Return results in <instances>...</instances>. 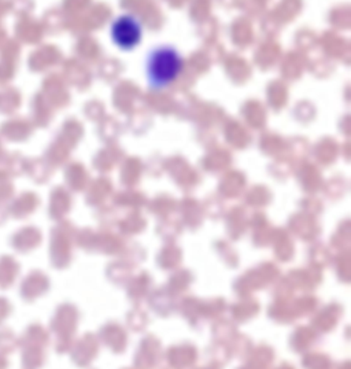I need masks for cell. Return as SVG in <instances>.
<instances>
[{
  "instance_id": "6da1fadb",
  "label": "cell",
  "mask_w": 351,
  "mask_h": 369,
  "mask_svg": "<svg viewBox=\"0 0 351 369\" xmlns=\"http://www.w3.org/2000/svg\"><path fill=\"white\" fill-rule=\"evenodd\" d=\"M184 70V59L170 44L152 48L146 59V76L151 90L162 91L173 86Z\"/></svg>"
},
{
  "instance_id": "7a4b0ae2",
  "label": "cell",
  "mask_w": 351,
  "mask_h": 369,
  "mask_svg": "<svg viewBox=\"0 0 351 369\" xmlns=\"http://www.w3.org/2000/svg\"><path fill=\"white\" fill-rule=\"evenodd\" d=\"M179 309L192 327H201L205 321L221 319L227 309V303L223 298L202 301L194 297H188L181 301Z\"/></svg>"
},
{
  "instance_id": "3957f363",
  "label": "cell",
  "mask_w": 351,
  "mask_h": 369,
  "mask_svg": "<svg viewBox=\"0 0 351 369\" xmlns=\"http://www.w3.org/2000/svg\"><path fill=\"white\" fill-rule=\"evenodd\" d=\"M280 276L279 268L272 262H262L247 270L234 283V290L241 298H247L251 292L268 287Z\"/></svg>"
},
{
  "instance_id": "277c9868",
  "label": "cell",
  "mask_w": 351,
  "mask_h": 369,
  "mask_svg": "<svg viewBox=\"0 0 351 369\" xmlns=\"http://www.w3.org/2000/svg\"><path fill=\"white\" fill-rule=\"evenodd\" d=\"M110 37L119 50L130 51L143 39V23L133 14H121L110 25Z\"/></svg>"
},
{
  "instance_id": "5b68a950",
  "label": "cell",
  "mask_w": 351,
  "mask_h": 369,
  "mask_svg": "<svg viewBox=\"0 0 351 369\" xmlns=\"http://www.w3.org/2000/svg\"><path fill=\"white\" fill-rule=\"evenodd\" d=\"M163 356L161 342L155 337H146L134 356L136 369H155Z\"/></svg>"
},
{
  "instance_id": "8992f818",
  "label": "cell",
  "mask_w": 351,
  "mask_h": 369,
  "mask_svg": "<svg viewBox=\"0 0 351 369\" xmlns=\"http://www.w3.org/2000/svg\"><path fill=\"white\" fill-rule=\"evenodd\" d=\"M166 360L169 361L170 368L190 369L198 360V350L191 343L173 346L168 350Z\"/></svg>"
},
{
  "instance_id": "52a82bcc",
  "label": "cell",
  "mask_w": 351,
  "mask_h": 369,
  "mask_svg": "<svg viewBox=\"0 0 351 369\" xmlns=\"http://www.w3.org/2000/svg\"><path fill=\"white\" fill-rule=\"evenodd\" d=\"M342 313H343V310H342L341 305H338V303L327 305L314 316L312 326L317 332H330L338 326V323L342 317Z\"/></svg>"
},
{
  "instance_id": "ba28073f",
  "label": "cell",
  "mask_w": 351,
  "mask_h": 369,
  "mask_svg": "<svg viewBox=\"0 0 351 369\" xmlns=\"http://www.w3.org/2000/svg\"><path fill=\"white\" fill-rule=\"evenodd\" d=\"M99 339L116 353H122L126 349L128 335L117 323H109L99 331Z\"/></svg>"
},
{
  "instance_id": "9c48e42d",
  "label": "cell",
  "mask_w": 351,
  "mask_h": 369,
  "mask_svg": "<svg viewBox=\"0 0 351 369\" xmlns=\"http://www.w3.org/2000/svg\"><path fill=\"white\" fill-rule=\"evenodd\" d=\"M98 352H99V339L92 334H87L77 343L73 353V359L76 364H79L80 367H87L98 356Z\"/></svg>"
},
{
  "instance_id": "30bf717a",
  "label": "cell",
  "mask_w": 351,
  "mask_h": 369,
  "mask_svg": "<svg viewBox=\"0 0 351 369\" xmlns=\"http://www.w3.org/2000/svg\"><path fill=\"white\" fill-rule=\"evenodd\" d=\"M150 306L161 316H169L177 309L176 297L166 288H158L150 295Z\"/></svg>"
},
{
  "instance_id": "8fae6325",
  "label": "cell",
  "mask_w": 351,
  "mask_h": 369,
  "mask_svg": "<svg viewBox=\"0 0 351 369\" xmlns=\"http://www.w3.org/2000/svg\"><path fill=\"white\" fill-rule=\"evenodd\" d=\"M320 335L313 327H299L291 337L290 345L294 352L303 353L310 352L312 348L319 342Z\"/></svg>"
},
{
  "instance_id": "7c38bea8",
  "label": "cell",
  "mask_w": 351,
  "mask_h": 369,
  "mask_svg": "<svg viewBox=\"0 0 351 369\" xmlns=\"http://www.w3.org/2000/svg\"><path fill=\"white\" fill-rule=\"evenodd\" d=\"M270 245L273 246L274 257L279 261H290L294 257V242L290 238L285 230H273V235L270 239Z\"/></svg>"
},
{
  "instance_id": "4fadbf2b",
  "label": "cell",
  "mask_w": 351,
  "mask_h": 369,
  "mask_svg": "<svg viewBox=\"0 0 351 369\" xmlns=\"http://www.w3.org/2000/svg\"><path fill=\"white\" fill-rule=\"evenodd\" d=\"M274 360V352L266 345H259L252 349L247 357L245 366L239 369H272Z\"/></svg>"
},
{
  "instance_id": "5bb4252c",
  "label": "cell",
  "mask_w": 351,
  "mask_h": 369,
  "mask_svg": "<svg viewBox=\"0 0 351 369\" xmlns=\"http://www.w3.org/2000/svg\"><path fill=\"white\" fill-rule=\"evenodd\" d=\"M125 242L122 241V238L118 237L117 234L109 230H102L101 232H97L94 250H98L99 252L105 254H121Z\"/></svg>"
},
{
  "instance_id": "9a60e30c",
  "label": "cell",
  "mask_w": 351,
  "mask_h": 369,
  "mask_svg": "<svg viewBox=\"0 0 351 369\" xmlns=\"http://www.w3.org/2000/svg\"><path fill=\"white\" fill-rule=\"evenodd\" d=\"M152 284V279L147 272H141L137 276H132L128 281V297L134 303H139L148 292Z\"/></svg>"
},
{
  "instance_id": "2e32d148",
  "label": "cell",
  "mask_w": 351,
  "mask_h": 369,
  "mask_svg": "<svg viewBox=\"0 0 351 369\" xmlns=\"http://www.w3.org/2000/svg\"><path fill=\"white\" fill-rule=\"evenodd\" d=\"M231 317L234 319V321L239 323H244L252 317H255L259 313V303L255 299L251 298H241V301L236 302L231 309Z\"/></svg>"
},
{
  "instance_id": "e0dca14e",
  "label": "cell",
  "mask_w": 351,
  "mask_h": 369,
  "mask_svg": "<svg viewBox=\"0 0 351 369\" xmlns=\"http://www.w3.org/2000/svg\"><path fill=\"white\" fill-rule=\"evenodd\" d=\"M290 231L299 238L303 242H313L320 237V227H317L313 223H308V220L302 221V220H292L290 223Z\"/></svg>"
},
{
  "instance_id": "ac0fdd59",
  "label": "cell",
  "mask_w": 351,
  "mask_h": 369,
  "mask_svg": "<svg viewBox=\"0 0 351 369\" xmlns=\"http://www.w3.org/2000/svg\"><path fill=\"white\" fill-rule=\"evenodd\" d=\"M181 259H183L181 250L179 247L174 246L173 243H168L166 246L163 247L157 258L158 265L166 270L174 269L177 265L181 263Z\"/></svg>"
},
{
  "instance_id": "d6986e66",
  "label": "cell",
  "mask_w": 351,
  "mask_h": 369,
  "mask_svg": "<svg viewBox=\"0 0 351 369\" xmlns=\"http://www.w3.org/2000/svg\"><path fill=\"white\" fill-rule=\"evenodd\" d=\"M192 281H194V275H192L190 270L181 269V270L174 272V273L170 276L166 288H168L174 297H177L179 294H183L185 290H188V287L191 286Z\"/></svg>"
},
{
  "instance_id": "ffe728a7",
  "label": "cell",
  "mask_w": 351,
  "mask_h": 369,
  "mask_svg": "<svg viewBox=\"0 0 351 369\" xmlns=\"http://www.w3.org/2000/svg\"><path fill=\"white\" fill-rule=\"evenodd\" d=\"M133 273V265L126 261H117L109 265L108 276L116 284H126Z\"/></svg>"
},
{
  "instance_id": "44dd1931",
  "label": "cell",
  "mask_w": 351,
  "mask_h": 369,
  "mask_svg": "<svg viewBox=\"0 0 351 369\" xmlns=\"http://www.w3.org/2000/svg\"><path fill=\"white\" fill-rule=\"evenodd\" d=\"M236 335V327L231 320L220 319L213 327V338L216 342L225 343Z\"/></svg>"
},
{
  "instance_id": "7402d4cb",
  "label": "cell",
  "mask_w": 351,
  "mask_h": 369,
  "mask_svg": "<svg viewBox=\"0 0 351 369\" xmlns=\"http://www.w3.org/2000/svg\"><path fill=\"white\" fill-rule=\"evenodd\" d=\"M305 369H332L334 363L330 356L319 352H309L303 359Z\"/></svg>"
},
{
  "instance_id": "603a6c76",
  "label": "cell",
  "mask_w": 351,
  "mask_h": 369,
  "mask_svg": "<svg viewBox=\"0 0 351 369\" xmlns=\"http://www.w3.org/2000/svg\"><path fill=\"white\" fill-rule=\"evenodd\" d=\"M230 342H231V345H230L231 357L234 356L236 359H245V357H248V355L252 350L251 341L244 335H237L236 334Z\"/></svg>"
},
{
  "instance_id": "cb8c5ba5",
  "label": "cell",
  "mask_w": 351,
  "mask_h": 369,
  "mask_svg": "<svg viewBox=\"0 0 351 369\" xmlns=\"http://www.w3.org/2000/svg\"><path fill=\"white\" fill-rule=\"evenodd\" d=\"M332 258V252L331 250H328L327 247L321 243L314 245L309 250V261L312 265H316L319 268H324L331 262Z\"/></svg>"
},
{
  "instance_id": "d4e9b609",
  "label": "cell",
  "mask_w": 351,
  "mask_h": 369,
  "mask_svg": "<svg viewBox=\"0 0 351 369\" xmlns=\"http://www.w3.org/2000/svg\"><path fill=\"white\" fill-rule=\"evenodd\" d=\"M208 355H209L210 359H212V364H216V366H219V367H223V366L227 364L228 360L231 359L230 348H227L225 343H220V342H216V343L208 350Z\"/></svg>"
},
{
  "instance_id": "484cf974",
  "label": "cell",
  "mask_w": 351,
  "mask_h": 369,
  "mask_svg": "<svg viewBox=\"0 0 351 369\" xmlns=\"http://www.w3.org/2000/svg\"><path fill=\"white\" fill-rule=\"evenodd\" d=\"M337 262V272L339 275V277L348 283L349 277H350V251H343L339 252L335 258Z\"/></svg>"
},
{
  "instance_id": "4316f807",
  "label": "cell",
  "mask_w": 351,
  "mask_h": 369,
  "mask_svg": "<svg viewBox=\"0 0 351 369\" xmlns=\"http://www.w3.org/2000/svg\"><path fill=\"white\" fill-rule=\"evenodd\" d=\"M147 324H148V317L146 312H143L141 309H134L128 315V326L130 327V330L139 332L144 330Z\"/></svg>"
},
{
  "instance_id": "83f0119b",
  "label": "cell",
  "mask_w": 351,
  "mask_h": 369,
  "mask_svg": "<svg viewBox=\"0 0 351 369\" xmlns=\"http://www.w3.org/2000/svg\"><path fill=\"white\" fill-rule=\"evenodd\" d=\"M350 246V230H338L337 234L332 237L331 250H337L338 252L348 251Z\"/></svg>"
},
{
  "instance_id": "f1b7e54d",
  "label": "cell",
  "mask_w": 351,
  "mask_h": 369,
  "mask_svg": "<svg viewBox=\"0 0 351 369\" xmlns=\"http://www.w3.org/2000/svg\"><path fill=\"white\" fill-rule=\"evenodd\" d=\"M216 247H217V251L220 254V257L224 259V262L232 268H236L237 266V262H239V257L236 254L234 248L231 247L230 243L221 241V242H217L216 243Z\"/></svg>"
},
{
  "instance_id": "f546056e",
  "label": "cell",
  "mask_w": 351,
  "mask_h": 369,
  "mask_svg": "<svg viewBox=\"0 0 351 369\" xmlns=\"http://www.w3.org/2000/svg\"><path fill=\"white\" fill-rule=\"evenodd\" d=\"M123 254V261L132 263V265H136L139 263L141 259L146 258V252H144V248L139 246V245H129V246H125L123 251L121 252Z\"/></svg>"
},
{
  "instance_id": "4dcf8cb0",
  "label": "cell",
  "mask_w": 351,
  "mask_h": 369,
  "mask_svg": "<svg viewBox=\"0 0 351 369\" xmlns=\"http://www.w3.org/2000/svg\"><path fill=\"white\" fill-rule=\"evenodd\" d=\"M277 369H295L291 364H288V363H284V364H281L280 367Z\"/></svg>"
},
{
  "instance_id": "1f68e13d",
  "label": "cell",
  "mask_w": 351,
  "mask_h": 369,
  "mask_svg": "<svg viewBox=\"0 0 351 369\" xmlns=\"http://www.w3.org/2000/svg\"><path fill=\"white\" fill-rule=\"evenodd\" d=\"M338 369H350V363L346 361V363H343L342 366H339V368Z\"/></svg>"
},
{
  "instance_id": "d6a6232c",
  "label": "cell",
  "mask_w": 351,
  "mask_h": 369,
  "mask_svg": "<svg viewBox=\"0 0 351 369\" xmlns=\"http://www.w3.org/2000/svg\"><path fill=\"white\" fill-rule=\"evenodd\" d=\"M201 369H221V367H219V366H216V364H210L209 367H203V368Z\"/></svg>"
},
{
  "instance_id": "836d02e7",
  "label": "cell",
  "mask_w": 351,
  "mask_h": 369,
  "mask_svg": "<svg viewBox=\"0 0 351 369\" xmlns=\"http://www.w3.org/2000/svg\"><path fill=\"white\" fill-rule=\"evenodd\" d=\"M166 369H173V368H166Z\"/></svg>"
},
{
  "instance_id": "e575fe53",
  "label": "cell",
  "mask_w": 351,
  "mask_h": 369,
  "mask_svg": "<svg viewBox=\"0 0 351 369\" xmlns=\"http://www.w3.org/2000/svg\"><path fill=\"white\" fill-rule=\"evenodd\" d=\"M125 369H130V368H125Z\"/></svg>"
}]
</instances>
